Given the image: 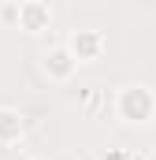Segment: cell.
Returning a JSON list of instances; mask_svg holds the SVG:
<instances>
[{
	"label": "cell",
	"instance_id": "1",
	"mask_svg": "<svg viewBox=\"0 0 156 160\" xmlns=\"http://www.w3.org/2000/svg\"><path fill=\"white\" fill-rule=\"evenodd\" d=\"M115 116L123 123H149L156 116V93L149 86H126V89H119Z\"/></svg>",
	"mask_w": 156,
	"mask_h": 160
},
{
	"label": "cell",
	"instance_id": "2",
	"mask_svg": "<svg viewBox=\"0 0 156 160\" xmlns=\"http://www.w3.org/2000/svg\"><path fill=\"white\" fill-rule=\"evenodd\" d=\"M41 71H45V78H48V82H71V78H75V71H78V56L71 52V45H56V48L45 52Z\"/></svg>",
	"mask_w": 156,
	"mask_h": 160
},
{
	"label": "cell",
	"instance_id": "3",
	"mask_svg": "<svg viewBox=\"0 0 156 160\" xmlns=\"http://www.w3.org/2000/svg\"><path fill=\"white\" fill-rule=\"evenodd\" d=\"M67 45H71V52L78 56V63H97L104 56V48H108V38L100 30H75Z\"/></svg>",
	"mask_w": 156,
	"mask_h": 160
},
{
	"label": "cell",
	"instance_id": "4",
	"mask_svg": "<svg viewBox=\"0 0 156 160\" xmlns=\"http://www.w3.org/2000/svg\"><path fill=\"white\" fill-rule=\"evenodd\" d=\"M52 26V8L48 0H19V30L26 34H41Z\"/></svg>",
	"mask_w": 156,
	"mask_h": 160
},
{
	"label": "cell",
	"instance_id": "5",
	"mask_svg": "<svg viewBox=\"0 0 156 160\" xmlns=\"http://www.w3.org/2000/svg\"><path fill=\"white\" fill-rule=\"evenodd\" d=\"M26 134V119L15 108H0V145H15Z\"/></svg>",
	"mask_w": 156,
	"mask_h": 160
},
{
	"label": "cell",
	"instance_id": "6",
	"mask_svg": "<svg viewBox=\"0 0 156 160\" xmlns=\"http://www.w3.org/2000/svg\"><path fill=\"white\" fill-rule=\"evenodd\" d=\"M34 160H41V157H34Z\"/></svg>",
	"mask_w": 156,
	"mask_h": 160
}]
</instances>
